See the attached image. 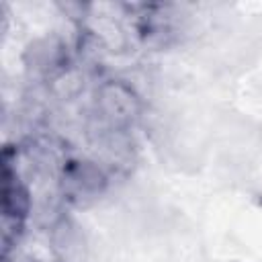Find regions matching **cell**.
I'll list each match as a JSON object with an SVG mask.
<instances>
[{
  "label": "cell",
  "instance_id": "obj_1",
  "mask_svg": "<svg viewBox=\"0 0 262 262\" xmlns=\"http://www.w3.org/2000/svg\"><path fill=\"white\" fill-rule=\"evenodd\" d=\"M102 111L108 119H119L125 121L135 113V102L133 96L123 88V86H106L100 96Z\"/></svg>",
  "mask_w": 262,
  "mask_h": 262
}]
</instances>
